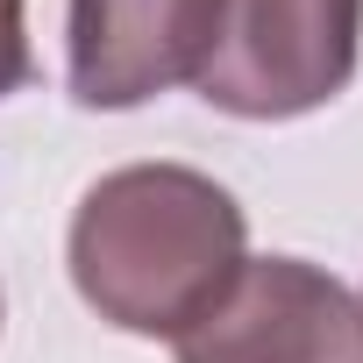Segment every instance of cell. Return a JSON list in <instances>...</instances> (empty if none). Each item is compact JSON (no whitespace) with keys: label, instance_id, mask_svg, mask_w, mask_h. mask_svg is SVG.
Wrapping results in <instances>:
<instances>
[{"label":"cell","instance_id":"cell-1","mask_svg":"<svg viewBox=\"0 0 363 363\" xmlns=\"http://www.w3.org/2000/svg\"><path fill=\"white\" fill-rule=\"evenodd\" d=\"M65 264L107 328L178 342L250 264V214L193 164H121L86 186Z\"/></svg>","mask_w":363,"mask_h":363},{"label":"cell","instance_id":"cell-2","mask_svg":"<svg viewBox=\"0 0 363 363\" xmlns=\"http://www.w3.org/2000/svg\"><path fill=\"white\" fill-rule=\"evenodd\" d=\"M363 57V0H228L200 100L235 121H299L328 107Z\"/></svg>","mask_w":363,"mask_h":363},{"label":"cell","instance_id":"cell-3","mask_svg":"<svg viewBox=\"0 0 363 363\" xmlns=\"http://www.w3.org/2000/svg\"><path fill=\"white\" fill-rule=\"evenodd\" d=\"M178 363H363V306L306 257H250L178 335Z\"/></svg>","mask_w":363,"mask_h":363},{"label":"cell","instance_id":"cell-4","mask_svg":"<svg viewBox=\"0 0 363 363\" xmlns=\"http://www.w3.org/2000/svg\"><path fill=\"white\" fill-rule=\"evenodd\" d=\"M228 0H72L65 8V86L79 107L128 114L171 86H200L221 43Z\"/></svg>","mask_w":363,"mask_h":363},{"label":"cell","instance_id":"cell-5","mask_svg":"<svg viewBox=\"0 0 363 363\" xmlns=\"http://www.w3.org/2000/svg\"><path fill=\"white\" fill-rule=\"evenodd\" d=\"M36 79V57H29V15L22 0H0V100L22 93Z\"/></svg>","mask_w":363,"mask_h":363},{"label":"cell","instance_id":"cell-6","mask_svg":"<svg viewBox=\"0 0 363 363\" xmlns=\"http://www.w3.org/2000/svg\"><path fill=\"white\" fill-rule=\"evenodd\" d=\"M0 313H8V306H0Z\"/></svg>","mask_w":363,"mask_h":363},{"label":"cell","instance_id":"cell-7","mask_svg":"<svg viewBox=\"0 0 363 363\" xmlns=\"http://www.w3.org/2000/svg\"><path fill=\"white\" fill-rule=\"evenodd\" d=\"M356 306H363V299H356Z\"/></svg>","mask_w":363,"mask_h":363}]
</instances>
